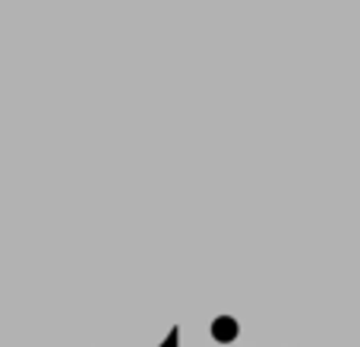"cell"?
Returning a JSON list of instances; mask_svg holds the SVG:
<instances>
[{
    "mask_svg": "<svg viewBox=\"0 0 360 347\" xmlns=\"http://www.w3.org/2000/svg\"><path fill=\"white\" fill-rule=\"evenodd\" d=\"M237 319H231V316H218L215 322H212V338H215L218 344H231L237 338Z\"/></svg>",
    "mask_w": 360,
    "mask_h": 347,
    "instance_id": "obj_1",
    "label": "cell"
},
{
    "mask_svg": "<svg viewBox=\"0 0 360 347\" xmlns=\"http://www.w3.org/2000/svg\"><path fill=\"white\" fill-rule=\"evenodd\" d=\"M162 347H180V329H171V335L162 341Z\"/></svg>",
    "mask_w": 360,
    "mask_h": 347,
    "instance_id": "obj_2",
    "label": "cell"
}]
</instances>
